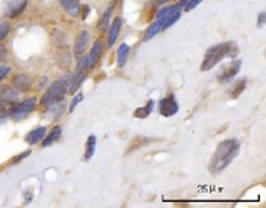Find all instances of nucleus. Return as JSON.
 I'll return each instance as SVG.
<instances>
[{
  "label": "nucleus",
  "mask_w": 266,
  "mask_h": 208,
  "mask_svg": "<svg viewBox=\"0 0 266 208\" xmlns=\"http://www.w3.org/2000/svg\"><path fill=\"white\" fill-rule=\"evenodd\" d=\"M9 31H11V28H9V24H8L6 21H2V23H0V41L6 38L8 34H9Z\"/></svg>",
  "instance_id": "nucleus-25"
},
{
  "label": "nucleus",
  "mask_w": 266,
  "mask_h": 208,
  "mask_svg": "<svg viewBox=\"0 0 266 208\" xmlns=\"http://www.w3.org/2000/svg\"><path fill=\"white\" fill-rule=\"evenodd\" d=\"M114 6H116V2H113L107 9H105V12H104V16H102V18H100V23H99V29L100 31H107L108 28H110V18H111V16H113V11H114Z\"/></svg>",
  "instance_id": "nucleus-18"
},
{
  "label": "nucleus",
  "mask_w": 266,
  "mask_h": 208,
  "mask_svg": "<svg viewBox=\"0 0 266 208\" xmlns=\"http://www.w3.org/2000/svg\"><path fill=\"white\" fill-rule=\"evenodd\" d=\"M178 109H180V105H178V102H176L173 94H168L166 97H163V99L158 102V111L164 117L175 116L176 113H178Z\"/></svg>",
  "instance_id": "nucleus-6"
},
{
  "label": "nucleus",
  "mask_w": 266,
  "mask_h": 208,
  "mask_svg": "<svg viewBox=\"0 0 266 208\" xmlns=\"http://www.w3.org/2000/svg\"><path fill=\"white\" fill-rule=\"evenodd\" d=\"M240 67H242V61H240V59H234V61H231L230 64H227L222 69V71L218 75L219 82L221 84H230L236 78V75L239 73Z\"/></svg>",
  "instance_id": "nucleus-7"
},
{
  "label": "nucleus",
  "mask_w": 266,
  "mask_h": 208,
  "mask_svg": "<svg viewBox=\"0 0 266 208\" xmlns=\"http://www.w3.org/2000/svg\"><path fill=\"white\" fill-rule=\"evenodd\" d=\"M29 151H26V152H24V154H20L17 158H16V160H14V163H17V161H20V160H23V158H26V156H29Z\"/></svg>",
  "instance_id": "nucleus-31"
},
{
  "label": "nucleus",
  "mask_w": 266,
  "mask_h": 208,
  "mask_svg": "<svg viewBox=\"0 0 266 208\" xmlns=\"http://www.w3.org/2000/svg\"><path fill=\"white\" fill-rule=\"evenodd\" d=\"M6 117H8V114H6V111H5V108H3V106H0V123H3V121L6 120Z\"/></svg>",
  "instance_id": "nucleus-30"
},
{
  "label": "nucleus",
  "mask_w": 266,
  "mask_h": 208,
  "mask_svg": "<svg viewBox=\"0 0 266 208\" xmlns=\"http://www.w3.org/2000/svg\"><path fill=\"white\" fill-rule=\"evenodd\" d=\"M154 105H155V102H154V101H149L146 106L138 108L137 111L134 113V116H135L137 119H146V117L152 113V109H154Z\"/></svg>",
  "instance_id": "nucleus-22"
},
{
  "label": "nucleus",
  "mask_w": 266,
  "mask_h": 208,
  "mask_svg": "<svg viewBox=\"0 0 266 208\" xmlns=\"http://www.w3.org/2000/svg\"><path fill=\"white\" fill-rule=\"evenodd\" d=\"M19 101V91L8 85H0V106L12 105Z\"/></svg>",
  "instance_id": "nucleus-8"
},
{
  "label": "nucleus",
  "mask_w": 266,
  "mask_h": 208,
  "mask_svg": "<svg viewBox=\"0 0 266 208\" xmlns=\"http://www.w3.org/2000/svg\"><path fill=\"white\" fill-rule=\"evenodd\" d=\"M59 5L64 8L70 16H78L79 14V0H58Z\"/></svg>",
  "instance_id": "nucleus-16"
},
{
  "label": "nucleus",
  "mask_w": 266,
  "mask_h": 208,
  "mask_svg": "<svg viewBox=\"0 0 266 208\" xmlns=\"http://www.w3.org/2000/svg\"><path fill=\"white\" fill-rule=\"evenodd\" d=\"M102 51H104V43H102V40L95 41L92 51H90V55H88V63H90V67H93L96 64V61L100 58V55H102Z\"/></svg>",
  "instance_id": "nucleus-13"
},
{
  "label": "nucleus",
  "mask_w": 266,
  "mask_h": 208,
  "mask_svg": "<svg viewBox=\"0 0 266 208\" xmlns=\"http://www.w3.org/2000/svg\"><path fill=\"white\" fill-rule=\"evenodd\" d=\"M239 149H240V143L236 139H227V140L221 141L211 156V161H210L211 172L221 173L222 170H225L237 156Z\"/></svg>",
  "instance_id": "nucleus-1"
},
{
  "label": "nucleus",
  "mask_w": 266,
  "mask_h": 208,
  "mask_svg": "<svg viewBox=\"0 0 266 208\" xmlns=\"http://www.w3.org/2000/svg\"><path fill=\"white\" fill-rule=\"evenodd\" d=\"M57 59H58V66L62 67V69H67V67H70V64H72V55H70L69 51H67V53H66V58H62L61 53L58 52Z\"/></svg>",
  "instance_id": "nucleus-23"
},
{
  "label": "nucleus",
  "mask_w": 266,
  "mask_h": 208,
  "mask_svg": "<svg viewBox=\"0 0 266 208\" xmlns=\"http://www.w3.org/2000/svg\"><path fill=\"white\" fill-rule=\"evenodd\" d=\"M245 85H247V79H245V78H244V79H240V81L236 84V90L231 93V96H233V97H237L240 93H242V91L245 90Z\"/></svg>",
  "instance_id": "nucleus-24"
},
{
  "label": "nucleus",
  "mask_w": 266,
  "mask_h": 208,
  "mask_svg": "<svg viewBox=\"0 0 266 208\" xmlns=\"http://www.w3.org/2000/svg\"><path fill=\"white\" fill-rule=\"evenodd\" d=\"M61 134H62V129H61V126H55L52 131H50L47 136L43 139V141H41V146L43 148H49L50 144H54L55 141H58L59 140V137H61Z\"/></svg>",
  "instance_id": "nucleus-14"
},
{
  "label": "nucleus",
  "mask_w": 266,
  "mask_h": 208,
  "mask_svg": "<svg viewBox=\"0 0 266 208\" xmlns=\"http://www.w3.org/2000/svg\"><path fill=\"white\" fill-rule=\"evenodd\" d=\"M46 132H47V129L44 126L37 128V129H34V131H31L28 134V136H26V141L29 144H37L38 141H41L46 137Z\"/></svg>",
  "instance_id": "nucleus-15"
},
{
  "label": "nucleus",
  "mask_w": 266,
  "mask_h": 208,
  "mask_svg": "<svg viewBox=\"0 0 266 208\" xmlns=\"http://www.w3.org/2000/svg\"><path fill=\"white\" fill-rule=\"evenodd\" d=\"M128 55H130V46L122 43L119 46V49H117V66L120 69L126 64V61H128Z\"/></svg>",
  "instance_id": "nucleus-19"
},
{
  "label": "nucleus",
  "mask_w": 266,
  "mask_h": 208,
  "mask_svg": "<svg viewBox=\"0 0 266 208\" xmlns=\"http://www.w3.org/2000/svg\"><path fill=\"white\" fill-rule=\"evenodd\" d=\"M122 24H123L122 17H116V18H114V20L111 21L110 28H108V40H107L108 47H113L114 43H116L117 36H119V34H120V29H122Z\"/></svg>",
  "instance_id": "nucleus-12"
},
{
  "label": "nucleus",
  "mask_w": 266,
  "mask_h": 208,
  "mask_svg": "<svg viewBox=\"0 0 266 208\" xmlns=\"http://www.w3.org/2000/svg\"><path fill=\"white\" fill-rule=\"evenodd\" d=\"M88 70H90V63H88V56L81 55L78 64H76L75 71L72 73V81H70V87H69V93H75L78 91V88L82 85V82L85 81Z\"/></svg>",
  "instance_id": "nucleus-4"
},
{
  "label": "nucleus",
  "mask_w": 266,
  "mask_h": 208,
  "mask_svg": "<svg viewBox=\"0 0 266 208\" xmlns=\"http://www.w3.org/2000/svg\"><path fill=\"white\" fill-rule=\"evenodd\" d=\"M46 82H47V79H46V78H43V79H41V82H40V88H43V87H44V84H46Z\"/></svg>",
  "instance_id": "nucleus-34"
},
{
  "label": "nucleus",
  "mask_w": 266,
  "mask_h": 208,
  "mask_svg": "<svg viewBox=\"0 0 266 208\" xmlns=\"http://www.w3.org/2000/svg\"><path fill=\"white\" fill-rule=\"evenodd\" d=\"M9 71H11V69L8 66H2V64H0V81H3L9 75Z\"/></svg>",
  "instance_id": "nucleus-27"
},
{
  "label": "nucleus",
  "mask_w": 266,
  "mask_h": 208,
  "mask_svg": "<svg viewBox=\"0 0 266 208\" xmlns=\"http://www.w3.org/2000/svg\"><path fill=\"white\" fill-rule=\"evenodd\" d=\"M26 6H28V0H8L6 16L11 18L19 17L21 12L26 9Z\"/></svg>",
  "instance_id": "nucleus-11"
},
{
  "label": "nucleus",
  "mask_w": 266,
  "mask_h": 208,
  "mask_svg": "<svg viewBox=\"0 0 266 208\" xmlns=\"http://www.w3.org/2000/svg\"><path fill=\"white\" fill-rule=\"evenodd\" d=\"M265 24V12H260V16H259V26H263Z\"/></svg>",
  "instance_id": "nucleus-33"
},
{
  "label": "nucleus",
  "mask_w": 266,
  "mask_h": 208,
  "mask_svg": "<svg viewBox=\"0 0 266 208\" xmlns=\"http://www.w3.org/2000/svg\"><path fill=\"white\" fill-rule=\"evenodd\" d=\"M35 105H37V99H35V97H29V99H26V101H23V102H20V104L12 106L9 109V117L12 120L19 121V120L24 119L26 116H29L32 113V109L35 108Z\"/></svg>",
  "instance_id": "nucleus-5"
},
{
  "label": "nucleus",
  "mask_w": 266,
  "mask_h": 208,
  "mask_svg": "<svg viewBox=\"0 0 266 208\" xmlns=\"http://www.w3.org/2000/svg\"><path fill=\"white\" fill-rule=\"evenodd\" d=\"M180 17H181V9L178 8V9H175L173 12H171V14L163 20V28H161V31H166V29H169L173 23H176L180 20Z\"/></svg>",
  "instance_id": "nucleus-21"
},
{
  "label": "nucleus",
  "mask_w": 266,
  "mask_h": 208,
  "mask_svg": "<svg viewBox=\"0 0 266 208\" xmlns=\"http://www.w3.org/2000/svg\"><path fill=\"white\" fill-rule=\"evenodd\" d=\"M82 99H84V96L81 94V93H78L75 97H73V101H72V104H70V113H73V109L78 106V104H81L82 102Z\"/></svg>",
  "instance_id": "nucleus-26"
},
{
  "label": "nucleus",
  "mask_w": 266,
  "mask_h": 208,
  "mask_svg": "<svg viewBox=\"0 0 266 208\" xmlns=\"http://www.w3.org/2000/svg\"><path fill=\"white\" fill-rule=\"evenodd\" d=\"M237 53H239V47L234 41H225L221 44H214L206 52L204 61H202V64H201V70L209 71L216 64H219L224 58H234Z\"/></svg>",
  "instance_id": "nucleus-2"
},
{
  "label": "nucleus",
  "mask_w": 266,
  "mask_h": 208,
  "mask_svg": "<svg viewBox=\"0 0 266 208\" xmlns=\"http://www.w3.org/2000/svg\"><path fill=\"white\" fill-rule=\"evenodd\" d=\"M8 58V51H6V47L3 44H0V64L3 63V61H6Z\"/></svg>",
  "instance_id": "nucleus-28"
},
{
  "label": "nucleus",
  "mask_w": 266,
  "mask_h": 208,
  "mask_svg": "<svg viewBox=\"0 0 266 208\" xmlns=\"http://www.w3.org/2000/svg\"><path fill=\"white\" fill-rule=\"evenodd\" d=\"M70 81H72L70 73H66L64 76H61L59 79L54 81L52 84L49 85L47 91L43 94L40 104L43 106H52V105H55L59 101L64 99V96L67 94L69 87H70Z\"/></svg>",
  "instance_id": "nucleus-3"
},
{
  "label": "nucleus",
  "mask_w": 266,
  "mask_h": 208,
  "mask_svg": "<svg viewBox=\"0 0 266 208\" xmlns=\"http://www.w3.org/2000/svg\"><path fill=\"white\" fill-rule=\"evenodd\" d=\"M11 85H12V88H14L16 91L24 93V91H28L31 88L32 79L28 75H24V73H19V75H16L14 78H12Z\"/></svg>",
  "instance_id": "nucleus-10"
},
{
  "label": "nucleus",
  "mask_w": 266,
  "mask_h": 208,
  "mask_svg": "<svg viewBox=\"0 0 266 208\" xmlns=\"http://www.w3.org/2000/svg\"><path fill=\"white\" fill-rule=\"evenodd\" d=\"M88 43H90V32H88V31H81L78 34V36H76V40H75V46H73L75 55L76 56L84 55Z\"/></svg>",
  "instance_id": "nucleus-9"
},
{
  "label": "nucleus",
  "mask_w": 266,
  "mask_h": 208,
  "mask_svg": "<svg viewBox=\"0 0 266 208\" xmlns=\"http://www.w3.org/2000/svg\"><path fill=\"white\" fill-rule=\"evenodd\" d=\"M201 2H202V0H190V3L184 8V11H186V12L192 11V9H193V8H196Z\"/></svg>",
  "instance_id": "nucleus-29"
},
{
  "label": "nucleus",
  "mask_w": 266,
  "mask_h": 208,
  "mask_svg": "<svg viewBox=\"0 0 266 208\" xmlns=\"http://www.w3.org/2000/svg\"><path fill=\"white\" fill-rule=\"evenodd\" d=\"M88 12H90V6H84V8H82V18H84V20L87 18Z\"/></svg>",
  "instance_id": "nucleus-32"
},
{
  "label": "nucleus",
  "mask_w": 266,
  "mask_h": 208,
  "mask_svg": "<svg viewBox=\"0 0 266 208\" xmlns=\"http://www.w3.org/2000/svg\"><path fill=\"white\" fill-rule=\"evenodd\" d=\"M96 137L95 136H90L85 143V152H84V156H82V161H90V158L95 155V149H96Z\"/></svg>",
  "instance_id": "nucleus-17"
},
{
  "label": "nucleus",
  "mask_w": 266,
  "mask_h": 208,
  "mask_svg": "<svg viewBox=\"0 0 266 208\" xmlns=\"http://www.w3.org/2000/svg\"><path fill=\"white\" fill-rule=\"evenodd\" d=\"M161 28H163V20H158V18H157V20L148 28V31L145 32V35H143V41H148V40L152 38V36H155V35L161 31Z\"/></svg>",
  "instance_id": "nucleus-20"
}]
</instances>
